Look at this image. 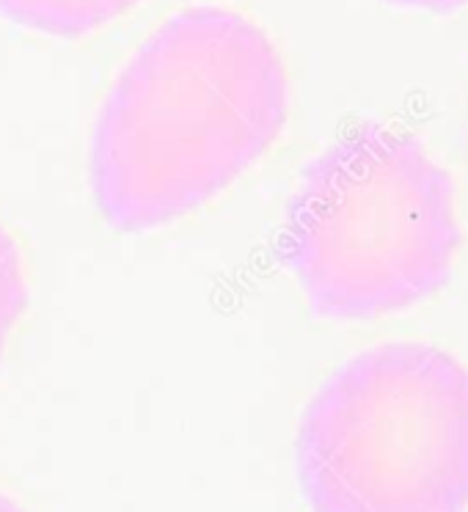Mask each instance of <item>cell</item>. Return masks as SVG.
Instances as JSON below:
<instances>
[{
	"label": "cell",
	"instance_id": "obj_1",
	"mask_svg": "<svg viewBox=\"0 0 468 512\" xmlns=\"http://www.w3.org/2000/svg\"><path fill=\"white\" fill-rule=\"evenodd\" d=\"M290 86L262 28L218 6L174 14L122 69L91 138V188L146 232L229 188L279 138Z\"/></svg>",
	"mask_w": 468,
	"mask_h": 512
},
{
	"label": "cell",
	"instance_id": "obj_2",
	"mask_svg": "<svg viewBox=\"0 0 468 512\" xmlns=\"http://www.w3.org/2000/svg\"><path fill=\"white\" fill-rule=\"evenodd\" d=\"M457 245L452 177L419 138L361 124L303 168L281 259L314 314L372 320L441 290Z\"/></svg>",
	"mask_w": 468,
	"mask_h": 512
},
{
	"label": "cell",
	"instance_id": "obj_3",
	"mask_svg": "<svg viewBox=\"0 0 468 512\" xmlns=\"http://www.w3.org/2000/svg\"><path fill=\"white\" fill-rule=\"evenodd\" d=\"M295 457L314 512H466L468 369L419 342L361 353L314 394Z\"/></svg>",
	"mask_w": 468,
	"mask_h": 512
},
{
	"label": "cell",
	"instance_id": "obj_4",
	"mask_svg": "<svg viewBox=\"0 0 468 512\" xmlns=\"http://www.w3.org/2000/svg\"><path fill=\"white\" fill-rule=\"evenodd\" d=\"M135 3L141 0H0V14L39 34L75 39L122 17Z\"/></svg>",
	"mask_w": 468,
	"mask_h": 512
},
{
	"label": "cell",
	"instance_id": "obj_5",
	"mask_svg": "<svg viewBox=\"0 0 468 512\" xmlns=\"http://www.w3.org/2000/svg\"><path fill=\"white\" fill-rule=\"evenodd\" d=\"M25 301H28V287H25L23 259L12 237L0 226V353L23 314Z\"/></svg>",
	"mask_w": 468,
	"mask_h": 512
},
{
	"label": "cell",
	"instance_id": "obj_6",
	"mask_svg": "<svg viewBox=\"0 0 468 512\" xmlns=\"http://www.w3.org/2000/svg\"><path fill=\"white\" fill-rule=\"evenodd\" d=\"M389 3H397V6H405V9H427V12H452V9H460V6H466L468 0H389Z\"/></svg>",
	"mask_w": 468,
	"mask_h": 512
},
{
	"label": "cell",
	"instance_id": "obj_7",
	"mask_svg": "<svg viewBox=\"0 0 468 512\" xmlns=\"http://www.w3.org/2000/svg\"><path fill=\"white\" fill-rule=\"evenodd\" d=\"M0 512H23L12 499H6L3 493H0Z\"/></svg>",
	"mask_w": 468,
	"mask_h": 512
}]
</instances>
